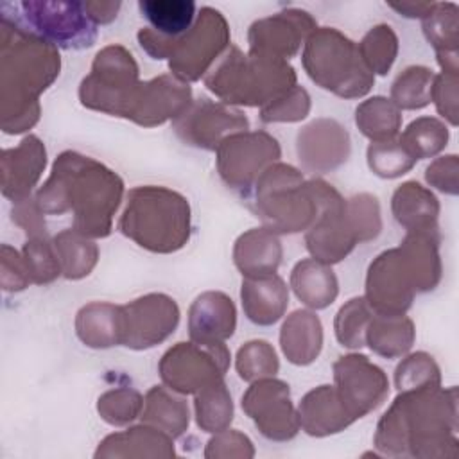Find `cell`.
<instances>
[{"instance_id":"obj_1","label":"cell","mask_w":459,"mask_h":459,"mask_svg":"<svg viewBox=\"0 0 459 459\" xmlns=\"http://www.w3.org/2000/svg\"><path fill=\"white\" fill-rule=\"evenodd\" d=\"M122 231L154 251H170L188 238L186 201L163 188H138L122 217Z\"/></svg>"},{"instance_id":"obj_2","label":"cell","mask_w":459,"mask_h":459,"mask_svg":"<svg viewBox=\"0 0 459 459\" xmlns=\"http://www.w3.org/2000/svg\"><path fill=\"white\" fill-rule=\"evenodd\" d=\"M18 22L41 39L63 48H88L97 39V23L84 2H20L13 4Z\"/></svg>"},{"instance_id":"obj_3","label":"cell","mask_w":459,"mask_h":459,"mask_svg":"<svg viewBox=\"0 0 459 459\" xmlns=\"http://www.w3.org/2000/svg\"><path fill=\"white\" fill-rule=\"evenodd\" d=\"M228 36V23L222 13L210 5H203L197 11V18L192 29L178 39H165L149 27L140 29L138 32L140 45L145 50L172 43L167 54L181 59V65L178 68L186 70L185 75L190 79H194V59H197V74H203V68L208 65V61L213 59V56H217L219 50L226 45Z\"/></svg>"},{"instance_id":"obj_4","label":"cell","mask_w":459,"mask_h":459,"mask_svg":"<svg viewBox=\"0 0 459 459\" xmlns=\"http://www.w3.org/2000/svg\"><path fill=\"white\" fill-rule=\"evenodd\" d=\"M316 27L310 13L303 9H285L274 16L258 20L249 29V43L253 52H283L294 54L301 38Z\"/></svg>"},{"instance_id":"obj_5","label":"cell","mask_w":459,"mask_h":459,"mask_svg":"<svg viewBox=\"0 0 459 459\" xmlns=\"http://www.w3.org/2000/svg\"><path fill=\"white\" fill-rule=\"evenodd\" d=\"M138 9L142 18L149 22V29L165 39H178L186 34L199 11L192 0H140Z\"/></svg>"},{"instance_id":"obj_6","label":"cell","mask_w":459,"mask_h":459,"mask_svg":"<svg viewBox=\"0 0 459 459\" xmlns=\"http://www.w3.org/2000/svg\"><path fill=\"white\" fill-rule=\"evenodd\" d=\"M457 4L454 2H434L432 9L423 18V30L436 47L452 45L455 48L457 41Z\"/></svg>"},{"instance_id":"obj_7","label":"cell","mask_w":459,"mask_h":459,"mask_svg":"<svg viewBox=\"0 0 459 459\" xmlns=\"http://www.w3.org/2000/svg\"><path fill=\"white\" fill-rule=\"evenodd\" d=\"M396 43V34L389 25H377L364 36L359 48L362 50V56L371 61V66H375L380 74H385L394 59Z\"/></svg>"},{"instance_id":"obj_8","label":"cell","mask_w":459,"mask_h":459,"mask_svg":"<svg viewBox=\"0 0 459 459\" xmlns=\"http://www.w3.org/2000/svg\"><path fill=\"white\" fill-rule=\"evenodd\" d=\"M86 4V9H88V14L91 16V20L99 25V23H108L111 22L113 18H117V13L120 9V2H100V0H88L84 2Z\"/></svg>"},{"instance_id":"obj_9","label":"cell","mask_w":459,"mask_h":459,"mask_svg":"<svg viewBox=\"0 0 459 459\" xmlns=\"http://www.w3.org/2000/svg\"><path fill=\"white\" fill-rule=\"evenodd\" d=\"M396 13L407 18H425V14L432 9L434 2H402V4H387Z\"/></svg>"}]
</instances>
